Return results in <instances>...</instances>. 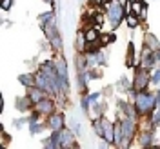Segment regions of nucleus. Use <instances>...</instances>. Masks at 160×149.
<instances>
[{"label": "nucleus", "mask_w": 160, "mask_h": 149, "mask_svg": "<svg viewBox=\"0 0 160 149\" xmlns=\"http://www.w3.org/2000/svg\"><path fill=\"white\" fill-rule=\"evenodd\" d=\"M126 26L129 27V29H137L140 26V18L137 17V15H133V13H129V15H126Z\"/></svg>", "instance_id": "obj_20"}, {"label": "nucleus", "mask_w": 160, "mask_h": 149, "mask_svg": "<svg viewBox=\"0 0 160 149\" xmlns=\"http://www.w3.org/2000/svg\"><path fill=\"white\" fill-rule=\"evenodd\" d=\"M53 64H55V69H57V73H58V77L66 84H69V77H68V62H66V58L62 57V53H57V57L53 58Z\"/></svg>", "instance_id": "obj_8"}, {"label": "nucleus", "mask_w": 160, "mask_h": 149, "mask_svg": "<svg viewBox=\"0 0 160 149\" xmlns=\"http://www.w3.org/2000/svg\"><path fill=\"white\" fill-rule=\"evenodd\" d=\"M151 86H160V67H153L151 69Z\"/></svg>", "instance_id": "obj_26"}, {"label": "nucleus", "mask_w": 160, "mask_h": 149, "mask_svg": "<svg viewBox=\"0 0 160 149\" xmlns=\"http://www.w3.org/2000/svg\"><path fill=\"white\" fill-rule=\"evenodd\" d=\"M102 122H104V135H102V140H106L109 146L115 144V124L108 120L104 115H102Z\"/></svg>", "instance_id": "obj_9"}, {"label": "nucleus", "mask_w": 160, "mask_h": 149, "mask_svg": "<svg viewBox=\"0 0 160 149\" xmlns=\"http://www.w3.org/2000/svg\"><path fill=\"white\" fill-rule=\"evenodd\" d=\"M149 86H151V69L137 66L135 67V78H133V89L144 91L149 89Z\"/></svg>", "instance_id": "obj_5"}, {"label": "nucleus", "mask_w": 160, "mask_h": 149, "mask_svg": "<svg viewBox=\"0 0 160 149\" xmlns=\"http://www.w3.org/2000/svg\"><path fill=\"white\" fill-rule=\"evenodd\" d=\"M77 73H78V89L84 93L86 87H88V84H89V80L93 78L91 77V71L86 69V71H77Z\"/></svg>", "instance_id": "obj_14"}, {"label": "nucleus", "mask_w": 160, "mask_h": 149, "mask_svg": "<svg viewBox=\"0 0 160 149\" xmlns=\"http://www.w3.org/2000/svg\"><path fill=\"white\" fill-rule=\"evenodd\" d=\"M57 17V13L55 11H46V13H42L38 17V24H40V27H44L46 24H49V22H53V18Z\"/></svg>", "instance_id": "obj_19"}, {"label": "nucleus", "mask_w": 160, "mask_h": 149, "mask_svg": "<svg viewBox=\"0 0 160 149\" xmlns=\"http://www.w3.org/2000/svg\"><path fill=\"white\" fill-rule=\"evenodd\" d=\"M133 106L138 111L140 117H149L153 113V109L157 107V91H149V89L137 91Z\"/></svg>", "instance_id": "obj_1"}, {"label": "nucleus", "mask_w": 160, "mask_h": 149, "mask_svg": "<svg viewBox=\"0 0 160 149\" xmlns=\"http://www.w3.org/2000/svg\"><path fill=\"white\" fill-rule=\"evenodd\" d=\"M0 7L2 11H9L13 7V0H0Z\"/></svg>", "instance_id": "obj_28"}, {"label": "nucleus", "mask_w": 160, "mask_h": 149, "mask_svg": "<svg viewBox=\"0 0 160 149\" xmlns=\"http://www.w3.org/2000/svg\"><path fill=\"white\" fill-rule=\"evenodd\" d=\"M80 107H82V111L84 113H88L91 107V100H89V95L86 93V95H82V98H80Z\"/></svg>", "instance_id": "obj_27"}, {"label": "nucleus", "mask_w": 160, "mask_h": 149, "mask_svg": "<svg viewBox=\"0 0 160 149\" xmlns=\"http://www.w3.org/2000/svg\"><path fill=\"white\" fill-rule=\"evenodd\" d=\"M69 127H71V131H73L77 137H80V135H82V124H80L77 118H73V117L69 118Z\"/></svg>", "instance_id": "obj_23"}, {"label": "nucleus", "mask_w": 160, "mask_h": 149, "mask_svg": "<svg viewBox=\"0 0 160 149\" xmlns=\"http://www.w3.org/2000/svg\"><path fill=\"white\" fill-rule=\"evenodd\" d=\"M18 82L28 89V87H33V86H37V80H35V73H22L18 75Z\"/></svg>", "instance_id": "obj_16"}, {"label": "nucleus", "mask_w": 160, "mask_h": 149, "mask_svg": "<svg viewBox=\"0 0 160 149\" xmlns=\"http://www.w3.org/2000/svg\"><path fill=\"white\" fill-rule=\"evenodd\" d=\"M75 47H77V53H86V49H88V40H86V33H84V29L77 31Z\"/></svg>", "instance_id": "obj_12"}, {"label": "nucleus", "mask_w": 160, "mask_h": 149, "mask_svg": "<svg viewBox=\"0 0 160 149\" xmlns=\"http://www.w3.org/2000/svg\"><path fill=\"white\" fill-rule=\"evenodd\" d=\"M102 7L106 9V17H108V22L111 24V27L117 29L122 24V20L126 18V7L118 0H108V2H104Z\"/></svg>", "instance_id": "obj_2"}, {"label": "nucleus", "mask_w": 160, "mask_h": 149, "mask_svg": "<svg viewBox=\"0 0 160 149\" xmlns=\"http://www.w3.org/2000/svg\"><path fill=\"white\" fill-rule=\"evenodd\" d=\"M48 42H49V47L55 51V53H62L64 44H62V37H60V33H57V35H55L51 40H48Z\"/></svg>", "instance_id": "obj_17"}, {"label": "nucleus", "mask_w": 160, "mask_h": 149, "mask_svg": "<svg viewBox=\"0 0 160 149\" xmlns=\"http://www.w3.org/2000/svg\"><path fill=\"white\" fill-rule=\"evenodd\" d=\"M100 46L102 47H106V46H109V44H113V42H117V35L111 31V33H100Z\"/></svg>", "instance_id": "obj_18"}, {"label": "nucleus", "mask_w": 160, "mask_h": 149, "mask_svg": "<svg viewBox=\"0 0 160 149\" xmlns=\"http://www.w3.org/2000/svg\"><path fill=\"white\" fill-rule=\"evenodd\" d=\"M33 106H35V102L26 95V97H20V98H17V109L20 111V113H28V111H33Z\"/></svg>", "instance_id": "obj_11"}, {"label": "nucleus", "mask_w": 160, "mask_h": 149, "mask_svg": "<svg viewBox=\"0 0 160 149\" xmlns=\"http://www.w3.org/2000/svg\"><path fill=\"white\" fill-rule=\"evenodd\" d=\"M51 138L55 142L57 149H71L77 147V135L69 129H60V131H51Z\"/></svg>", "instance_id": "obj_4"}, {"label": "nucleus", "mask_w": 160, "mask_h": 149, "mask_svg": "<svg viewBox=\"0 0 160 149\" xmlns=\"http://www.w3.org/2000/svg\"><path fill=\"white\" fill-rule=\"evenodd\" d=\"M144 6H146L144 0H133V2H131V13L137 15V17H140V13H142V9H144Z\"/></svg>", "instance_id": "obj_21"}, {"label": "nucleus", "mask_w": 160, "mask_h": 149, "mask_svg": "<svg viewBox=\"0 0 160 149\" xmlns=\"http://www.w3.org/2000/svg\"><path fill=\"white\" fill-rule=\"evenodd\" d=\"M33 111L42 115V117H49V115H53L57 111V102H55L53 97H46V98H42L40 102H37L33 106Z\"/></svg>", "instance_id": "obj_6"}, {"label": "nucleus", "mask_w": 160, "mask_h": 149, "mask_svg": "<svg viewBox=\"0 0 160 149\" xmlns=\"http://www.w3.org/2000/svg\"><path fill=\"white\" fill-rule=\"evenodd\" d=\"M26 95H28V97H29V98L33 100L35 104H37V102H40L42 98H46V97H49V95H48V93H46L44 89H40L38 86H33V87H28V93H26Z\"/></svg>", "instance_id": "obj_10"}, {"label": "nucleus", "mask_w": 160, "mask_h": 149, "mask_svg": "<svg viewBox=\"0 0 160 149\" xmlns=\"http://www.w3.org/2000/svg\"><path fill=\"white\" fill-rule=\"evenodd\" d=\"M138 144L142 147L153 146V131H138Z\"/></svg>", "instance_id": "obj_15"}, {"label": "nucleus", "mask_w": 160, "mask_h": 149, "mask_svg": "<svg viewBox=\"0 0 160 149\" xmlns=\"http://www.w3.org/2000/svg\"><path fill=\"white\" fill-rule=\"evenodd\" d=\"M131 2H133V0H131Z\"/></svg>", "instance_id": "obj_32"}, {"label": "nucleus", "mask_w": 160, "mask_h": 149, "mask_svg": "<svg viewBox=\"0 0 160 149\" xmlns=\"http://www.w3.org/2000/svg\"><path fill=\"white\" fill-rule=\"evenodd\" d=\"M120 142H122V124H120V120L115 122V147H118Z\"/></svg>", "instance_id": "obj_22"}, {"label": "nucleus", "mask_w": 160, "mask_h": 149, "mask_svg": "<svg viewBox=\"0 0 160 149\" xmlns=\"http://www.w3.org/2000/svg\"><path fill=\"white\" fill-rule=\"evenodd\" d=\"M158 57H160V49H158Z\"/></svg>", "instance_id": "obj_31"}, {"label": "nucleus", "mask_w": 160, "mask_h": 149, "mask_svg": "<svg viewBox=\"0 0 160 149\" xmlns=\"http://www.w3.org/2000/svg\"><path fill=\"white\" fill-rule=\"evenodd\" d=\"M120 4H122V6H124V7H126V6H128V4H129L131 0H118Z\"/></svg>", "instance_id": "obj_30"}, {"label": "nucleus", "mask_w": 160, "mask_h": 149, "mask_svg": "<svg viewBox=\"0 0 160 149\" xmlns=\"http://www.w3.org/2000/svg\"><path fill=\"white\" fill-rule=\"evenodd\" d=\"M120 124H122V142L118 147L126 149L131 146V142L135 140V137L138 135V122L128 118V117H120Z\"/></svg>", "instance_id": "obj_3"}, {"label": "nucleus", "mask_w": 160, "mask_h": 149, "mask_svg": "<svg viewBox=\"0 0 160 149\" xmlns=\"http://www.w3.org/2000/svg\"><path fill=\"white\" fill-rule=\"evenodd\" d=\"M151 122H153V126L155 127H160V106H157L155 109H153V113L149 115Z\"/></svg>", "instance_id": "obj_24"}, {"label": "nucleus", "mask_w": 160, "mask_h": 149, "mask_svg": "<svg viewBox=\"0 0 160 149\" xmlns=\"http://www.w3.org/2000/svg\"><path fill=\"white\" fill-rule=\"evenodd\" d=\"M46 124H48V129L60 131V129H64V127H66V117H64V113H62V111H55L53 115L48 117Z\"/></svg>", "instance_id": "obj_7"}, {"label": "nucleus", "mask_w": 160, "mask_h": 149, "mask_svg": "<svg viewBox=\"0 0 160 149\" xmlns=\"http://www.w3.org/2000/svg\"><path fill=\"white\" fill-rule=\"evenodd\" d=\"M144 46L146 47H149L153 51H158L160 49V40L153 35V33H146L144 35Z\"/></svg>", "instance_id": "obj_13"}, {"label": "nucleus", "mask_w": 160, "mask_h": 149, "mask_svg": "<svg viewBox=\"0 0 160 149\" xmlns=\"http://www.w3.org/2000/svg\"><path fill=\"white\" fill-rule=\"evenodd\" d=\"M117 86H118L120 91H126V93H128L129 89H133V82L129 84V80L126 78V77H122V78L118 80V84H117Z\"/></svg>", "instance_id": "obj_25"}, {"label": "nucleus", "mask_w": 160, "mask_h": 149, "mask_svg": "<svg viewBox=\"0 0 160 149\" xmlns=\"http://www.w3.org/2000/svg\"><path fill=\"white\" fill-rule=\"evenodd\" d=\"M158 67H160V66H158Z\"/></svg>", "instance_id": "obj_33"}, {"label": "nucleus", "mask_w": 160, "mask_h": 149, "mask_svg": "<svg viewBox=\"0 0 160 149\" xmlns=\"http://www.w3.org/2000/svg\"><path fill=\"white\" fill-rule=\"evenodd\" d=\"M42 147H46V149H57V146H55V142H53V138H46L44 142H42Z\"/></svg>", "instance_id": "obj_29"}]
</instances>
